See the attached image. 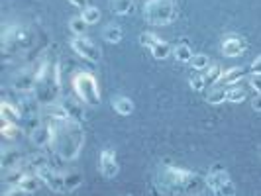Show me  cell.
Instances as JSON below:
<instances>
[{"label": "cell", "mask_w": 261, "mask_h": 196, "mask_svg": "<svg viewBox=\"0 0 261 196\" xmlns=\"http://www.w3.org/2000/svg\"><path fill=\"white\" fill-rule=\"evenodd\" d=\"M53 142L51 147L63 161H75L81 155V149L85 144V131L79 122H53Z\"/></svg>", "instance_id": "obj_1"}, {"label": "cell", "mask_w": 261, "mask_h": 196, "mask_svg": "<svg viewBox=\"0 0 261 196\" xmlns=\"http://www.w3.org/2000/svg\"><path fill=\"white\" fill-rule=\"evenodd\" d=\"M144 18L149 26H169L177 18V0H147Z\"/></svg>", "instance_id": "obj_2"}, {"label": "cell", "mask_w": 261, "mask_h": 196, "mask_svg": "<svg viewBox=\"0 0 261 196\" xmlns=\"http://www.w3.org/2000/svg\"><path fill=\"white\" fill-rule=\"evenodd\" d=\"M73 89H75L79 100L83 104H100V89H98V82H96L94 75H91V73H77L73 77Z\"/></svg>", "instance_id": "obj_3"}, {"label": "cell", "mask_w": 261, "mask_h": 196, "mask_svg": "<svg viewBox=\"0 0 261 196\" xmlns=\"http://www.w3.org/2000/svg\"><path fill=\"white\" fill-rule=\"evenodd\" d=\"M214 196H236V184L232 183L230 175L222 167H212L204 179Z\"/></svg>", "instance_id": "obj_4"}, {"label": "cell", "mask_w": 261, "mask_h": 196, "mask_svg": "<svg viewBox=\"0 0 261 196\" xmlns=\"http://www.w3.org/2000/svg\"><path fill=\"white\" fill-rule=\"evenodd\" d=\"M36 175L39 177V181L45 184L51 192H57V194H65V177L59 169H55L51 165L47 167H41V169L36 171Z\"/></svg>", "instance_id": "obj_5"}, {"label": "cell", "mask_w": 261, "mask_h": 196, "mask_svg": "<svg viewBox=\"0 0 261 196\" xmlns=\"http://www.w3.org/2000/svg\"><path fill=\"white\" fill-rule=\"evenodd\" d=\"M71 47H73V51L79 53L83 59L92 61V63L100 61V57H102V53H100V49H98V45H96L92 39L85 38V36H75V38L71 39Z\"/></svg>", "instance_id": "obj_6"}, {"label": "cell", "mask_w": 261, "mask_h": 196, "mask_svg": "<svg viewBox=\"0 0 261 196\" xmlns=\"http://www.w3.org/2000/svg\"><path fill=\"white\" fill-rule=\"evenodd\" d=\"M140 43L149 49V53L159 59V61H163V59H167L171 53H173V47H171L167 41H163V39H159L157 36L153 34H149V32H144L142 36H140Z\"/></svg>", "instance_id": "obj_7"}, {"label": "cell", "mask_w": 261, "mask_h": 196, "mask_svg": "<svg viewBox=\"0 0 261 196\" xmlns=\"http://www.w3.org/2000/svg\"><path fill=\"white\" fill-rule=\"evenodd\" d=\"M38 80H36V73L34 71H20L16 73L12 78V89L18 92H36Z\"/></svg>", "instance_id": "obj_8"}, {"label": "cell", "mask_w": 261, "mask_h": 196, "mask_svg": "<svg viewBox=\"0 0 261 196\" xmlns=\"http://www.w3.org/2000/svg\"><path fill=\"white\" fill-rule=\"evenodd\" d=\"M22 161H24V155H22V151L16 149V147H4L2 153H0V167H2L4 173H8V171H12V169H18V167L22 165Z\"/></svg>", "instance_id": "obj_9"}, {"label": "cell", "mask_w": 261, "mask_h": 196, "mask_svg": "<svg viewBox=\"0 0 261 196\" xmlns=\"http://www.w3.org/2000/svg\"><path fill=\"white\" fill-rule=\"evenodd\" d=\"M100 173H102V177L106 179H114L118 175V171H120V165H118L116 161V153H114V149H102V153H100Z\"/></svg>", "instance_id": "obj_10"}, {"label": "cell", "mask_w": 261, "mask_h": 196, "mask_svg": "<svg viewBox=\"0 0 261 196\" xmlns=\"http://www.w3.org/2000/svg\"><path fill=\"white\" fill-rule=\"evenodd\" d=\"M30 142L39 147V149H43V147H47V145H51L53 142V126L51 124H41L38 126L36 130L30 131Z\"/></svg>", "instance_id": "obj_11"}, {"label": "cell", "mask_w": 261, "mask_h": 196, "mask_svg": "<svg viewBox=\"0 0 261 196\" xmlns=\"http://www.w3.org/2000/svg\"><path fill=\"white\" fill-rule=\"evenodd\" d=\"M244 51H246V41L242 38L230 36L222 41V53L226 57H240L244 55Z\"/></svg>", "instance_id": "obj_12"}, {"label": "cell", "mask_w": 261, "mask_h": 196, "mask_svg": "<svg viewBox=\"0 0 261 196\" xmlns=\"http://www.w3.org/2000/svg\"><path fill=\"white\" fill-rule=\"evenodd\" d=\"M61 104L65 106L67 114H69V118H71L73 122L83 124V122L87 120V112H85L83 106L79 104V100H73V98H69V96H63V98H61Z\"/></svg>", "instance_id": "obj_13"}, {"label": "cell", "mask_w": 261, "mask_h": 196, "mask_svg": "<svg viewBox=\"0 0 261 196\" xmlns=\"http://www.w3.org/2000/svg\"><path fill=\"white\" fill-rule=\"evenodd\" d=\"M246 75H248V69H244V67H232V69L224 71L218 82L220 85H236V82H242Z\"/></svg>", "instance_id": "obj_14"}, {"label": "cell", "mask_w": 261, "mask_h": 196, "mask_svg": "<svg viewBox=\"0 0 261 196\" xmlns=\"http://www.w3.org/2000/svg\"><path fill=\"white\" fill-rule=\"evenodd\" d=\"M0 116H2V120L4 122H18L22 116V110H20V106L16 104H10L8 100H2V104H0Z\"/></svg>", "instance_id": "obj_15"}, {"label": "cell", "mask_w": 261, "mask_h": 196, "mask_svg": "<svg viewBox=\"0 0 261 196\" xmlns=\"http://www.w3.org/2000/svg\"><path fill=\"white\" fill-rule=\"evenodd\" d=\"M47 165H51V163H49V157L45 155V153H34V155H30L28 159L22 161V167H28V169H32L34 173L38 169H41V167H47Z\"/></svg>", "instance_id": "obj_16"}, {"label": "cell", "mask_w": 261, "mask_h": 196, "mask_svg": "<svg viewBox=\"0 0 261 196\" xmlns=\"http://www.w3.org/2000/svg\"><path fill=\"white\" fill-rule=\"evenodd\" d=\"M45 114L51 118L53 122H67V120H71L69 114H67L65 106L61 104V100H57V102H53V104L45 106Z\"/></svg>", "instance_id": "obj_17"}, {"label": "cell", "mask_w": 261, "mask_h": 196, "mask_svg": "<svg viewBox=\"0 0 261 196\" xmlns=\"http://www.w3.org/2000/svg\"><path fill=\"white\" fill-rule=\"evenodd\" d=\"M63 177H65V194L77 190L79 186L83 184V175L79 171H65Z\"/></svg>", "instance_id": "obj_18"}, {"label": "cell", "mask_w": 261, "mask_h": 196, "mask_svg": "<svg viewBox=\"0 0 261 196\" xmlns=\"http://www.w3.org/2000/svg\"><path fill=\"white\" fill-rule=\"evenodd\" d=\"M16 184H20L22 188H26L28 192H32V194H34V192L39 188L41 181H39V177L36 175V173H24V175H22V179H20Z\"/></svg>", "instance_id": "obj_19"}, {"label": "cell", "mask_w": 261, "mask_h": 196, "mask_svg": "<svg viewBox=\"0 0 261 196\" xmlns=\"http://www.w3.org/2000/svg\"><path fill=\"white\" fill-rule=\"evenodd\" d=\"M112 106H114L116 114H120V116H130L132 112H134V102H132L130 98H126V96H116Z\"/></svg>", "instance_id": "obj_20"}, {"label": "cell", "mask_w": 261, "mask_h": 196, "mask_svg": "<svg viewBox=\"0 0 261 196\" xmlns=\"http://www.w3.org/2000/svg\"><path fill=\"white\" fill-rule=\"evenodd\" d=\"M112 10L118 16H130L136 10V4L134 0H112Z\"/></svg>", "instance_id": "obj_21"}, {"label": "cell", "mask_w": 261, "mask_h": 196, "mask_svg": "<svg viewBox=\"0 0 261 196\" xmlns=\"http://www.w3.org/2000/svg\"><path fill=\"white\" fill-rule=\"evenodd\" d=\"M102 38H105V41H108V43H120L122 38H124V32H122L120 26L110 24V26H106L105 30H102Z\"/></svg>", "instance_id": "obj_22"}, {"label": "cell", "mask_w": 261, "mask_h": 196, "mask_svg": "<svg viewBox=\"0 0 261 196\" xmlns=\"http://www.w3.org/2000/svg\"><path fill=\"white\" fill-rule=\"evenodd\" d=\"M224 100H228V91L224 89L222 85H218V87H214L212 91L206 94V102L208 104H222Z\"/></svg>", "instance_id": "obj_23"}, {"label": "cell", "mask_w": 261, "mask_h": 196, "mask_svg": "<svg viewBox=\"0 0 261 196\" xmlns=\"http://www.w3.org/2000/svg\"><path fill=\"white\" fill-rule=\"evenodd\" d=\"M173 55H175V59L179 63H191V59H193V51H191V47L187 43H181V45L173 47Z\"/></svg>", "instance_id": "obj_24"}, {"label": "cell", "mask_w": 261, "mask_h": 196, "mask_svg": "<svg viewBox=\"0 0 261 196\" xmlns=\"http://www.w3.org/2000/svg\"><path fill=\"white\" fill-rule=\"evenodd\" d=\"M189 65L193 67L195 71H198V73H204V71L210 67V57L208 55H204V53H200V55H193V59H191V63H189Z\"/></svg>", "instance_id": "obj_25"}, {"label": "cell", "mask_w": 261, "mask_h": 196, "mask_svg": "<svg viewBox=\"0 0 261 196\" xmlns=\"http://www.w3.org/2000/svg\"><path fill=\"white\" fill-rule=\"evenodd\" d=\"M87 27H89V24L83 20V16H75L69 20V30L73 32V36H85Z\"/></svg>", "instance_id": "obj_26"}, {"label": "cell", "mask_w": 261, "mask_h": 196, "mask_svg": "<svg viewBox=\"0 0 261 196\" xmlns=\"http://www.w3.org/2000/svg\"><path fill=\"white\" fill-rule=\"evenodd\" d=\"M81 16H83V20H85L89 26H94V24L100 22V10H98L96 6H87Z\"/></svg>", "instance_id": "obj_27"}, {"label": "cell", "mask_w": 261, "mask_h": 196, "mask_svg": "<svg viewBox=\"0 0 261 196\" xmlns=\"http://www.w3.org/2000/svg\"><path fill=\"white\" fill-rule=\"evenodd\" d=\"M222 69H220V65H210L202 75H204V82H206V87L208 85H214V82H218L220 80V77H222Z\"/></svg>", "instance_id": "obj_28"}, {"label": "cell", "mask_w": 261, "mask_h": 196, "mask_svg": "<svg viewBox=\"0 0 261 196\" xmlns=\"http://www.w3.org/2000/svg\"><path fill=\"white\" fill-rule=\"evenodd\" d=\"M246 98H248L246 89H242V87H232V89H228V102L240 104V102H244Z\"/></svg>", "instance_id": "obj_29"}, {"label": "cell", "mask_w": 261, "mask_h": 196, "mask_svg": "<svg viewBox=\"0 0 261 196\" xmlns=\"http://www.w3.org/2000/svg\"><path fill=\"white\" fill-rule=\"evenodd\" d=\"M2 135L4 137H8V139H16L18 135H20V128L14 124V122H4L2 124Z\"/></svg>", "instance_id": "obj_30"}, {"label": "cell", "mask_w": 261, "mask_h": 196, "mask_svg": "<svg viewBox=\"0 0 261 196\" xmlns=\"http://www.w3.org/2000/svg\"><path fill=\"white\" fill-rule=\"evenodd\" d=\"M189 85H191V89L196 92L204 91V87H206V82H204V75L202 73H198V75H195V77L189 78Z\"/></svg>", "instance_id": "obj_31"}, {"label": "cell", "mask_w": 261, "mask_h": 196, "mask_svg": "<svg viewBox=\"0 0 261 196\" xmlns=\"http://www.w3.org/2000/svg\"><path fill=\"white\" fill-rule=\"evenodd\" d=\"M4 196H32V192H28L26 188H22L20 184H10V186L6 188Z\"/></svg>", "instance_id": "obj_32"}, {"label": "cell", "mask_w": 261, "mask_h": 196, "mask_svg": "<svg viewBox=\"0 0 261 196\" xmlns=\"http://www.w3.org/2000/svg\"><path fill=\"white\" fill-rule=\"evenodd\" d=\"M249 73H251L253 77H261V55H257V57H255V61L251 63Z\"/></svg>", "instance_id": "obj_33"}, {"label": "cell", "mask_w": 261, "mask_h": 196, "mask_svg": "<svg viewBox=\"0 0 261 196\" xmlns=\"http://www.w3.org/2000/svg\"><path fill=\"white\" fill-rule=\"evenodd\" d=\"M251 108L255 112H261V92H255V96L251 98Z\"/></svg>", "instance_id": "obj_34"}, {"label": "cell", "mask_w": 261, "mask_h": 196, "mask_svg": "<svg viewBox=\"0 0 261 196\" xmlns=\"http://www.w3.org/2000/svg\"><path fill=\"white\" fill-rule=\"evenodd\" d=\"M249 85H251V89L255 92H261V77H253L251 75V82Z\"/></svg>", "instance_id": "obj_35"}, {"label": "cell", "mask_w": 261, "mask_h": 196, "mask_svg": "<svg viewBox=\"0 0 261 196\" xmlns=\"http://www.w3.org/2000/svg\"><path fill=\"white\" fill-rule=\"evenodd\" d=\"M69 4H73V6H77V8H87V4H89V0H69Z\"/></svg>", "instance_id": "obj_36"}]
</instances>
